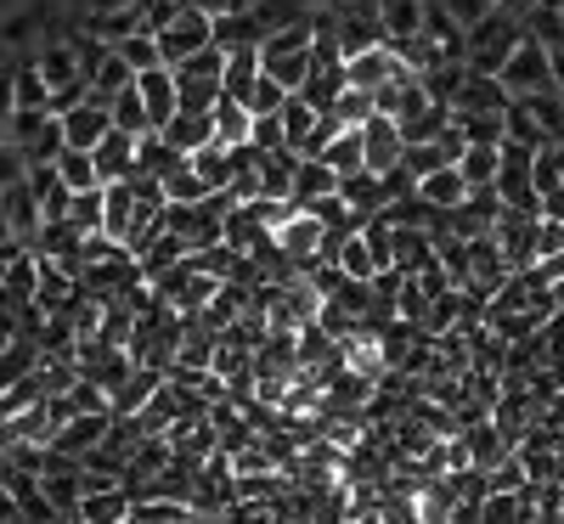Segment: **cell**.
I'll list each match as a JSON object with an SVG mask.
<instances>
[{"label":"cell","mask_w":564,"mask_h":524,"mask_svg":"<svg viewBox=\"0 0 564 524\" xmlns=\"http://www.w3.org/2000/svg\"><path fill=\"white\" fill-rule=\"evenodd\" d=\"M249 141L260 153H271V148H289V141H282V124H276V113H254V130H249Z\"/></svg>","instance_id":"44"},{"label":"cell","mask_w":564,"mask_h":524,"mask_svg":"<svg viewBox=\"0 0 564 524\" xmlns=\"http://www.w3.org/2000/svg\"><path fill=\"white\" fill-rule=\"evenodd\" d=\"M159 135L170 141V148H181V153H198L204 141H215V113H193V108H175L164 124H159Z\"/></svg>","instance_id":"12"},{"label":"cell","mask_w":564,"mask_h":524,"mask_svg":"<svg viewBox=\"0 0 564 524\" xmlns=\"http://www.w3.org/2000/svg\"><path fill=\"white\" fill-rule=\"evenodd\" d=\"M334 193H339L356 215H379V209H384V181H379V170H350V175H339Z\"/></svg>","instance_id":"18"},{"label":"cell","mask_w":564,"mask_h":524,"mask_svg":"<svg viewBox=\"0 0 564 524\" xmlns=\"http://www.w3.org/2000/svg\"><path fill=\"white\" fill-rule=\"evenodd\" d=\"M135 90H141V102H148L153 113V130L175 113V74L159 63V68H135Z\"/></svg>","instance_id":"17"},{"label":"cell","mask_w":564,"mask_h":524,"mask_svg":"<svg viewBox=\"0 0 564 524\" xmlns=\"http://www.w3.org/2000/svg\"><path fill=\"white\" fill-rule=\"evenodd\" d=\"M276 124H282V141L300 153L305 135H311V124H316V108L300 97V90H289V97H282V108H276Z\"/></svg>","instance_id":"31"},{"label":"cell","mask_w":564,"mask_h":524,"mask_svg":"<svg viewBox=\"0 0 564 524\" xmlns=\"http://www.w3.org/2000/svg\"><path fill=\"white\" fill-rule=\"evenodd\" d=\"M159 378H164L159 367H130V378H124V384H119V390L108 395V412H119V417H124V412H141V406L153 401Z\"/></svg>","instance_id":"21"},{"label":"cell","mask_w":564,"mask_h":524,"mask_svg":"<svg viewBox=\"0 0 564 524\" xmlns=\"http://www.w3.org/2000/svg\"><path fill=\"white\" fill-rule=\"evenodd\" d=\"M327 170L334 175H350V170H367V148H361V124H345L334 141H327V148L316 153Z\"/></svg>","instance_id":"23"},{"label":"cell","mask_w":564,"mask_h":524,"mask_svg":"<svg viewBox=\"0 0 564 524\" xmlns=\"http://www.w3.org/2000/svg\"><path fill=\"white\" fill-rule=\"evenodd\" d=\"M181 164H186V153H181V148H170V141H164L159 130L135 135V170H141V175H159V181H164V175H170V170H181Z\"/></svg>","instance_id":"20"},{"label":"cell","mask_w":564,"mask_h":524,"mask_svg":"<svg viewBox=\"0 0 564 524\" xmlns=\"http://www.w3.org/2000/svg\"><path fill=\"white\" fill-rule=\"evenodd\" d=\"M334 260H339V271H345V276H361V282H372V276H379V254H372V243L361 237V226L339 237Z\"/></svg>","instance_id":"27"},{"label":"cell","mask_w":564,"mask_h":524,"mask_svg":"<svg viewBox=\"0 0 564 524\" xmlns=\"http://www.w3.org/2000/svg\"><path fill=\"white\" fill-rule=\"evenodd\" d=\"M124 7H135V0H90V18H102V12H124Z\"/></svg>","instance_id":"49"},{"label":"cell","mask_w":564,"mask_h":524,"mask_svg":"<svg viewBox=\"0 0 564 524\" xmlns=\"http://www.w3.org/2000/svg\"><path fill=\"white\" fill-rule=\"evenodd\" d=\"M186 7H198L204 18H220V12H231V7H238V0H186Z\"/></svg>","instance_id":"48"},{"label":"cell","mask_w":564,"mask_h":524,"mask_svg":"<svg viewBox=\"0 0 564 524\" xmlns=\"http://www.w3.org/2000/svg\"><path fill=\"white\" fill-rule=\"evenodd\" d=\"M153 40H159V57H164V68H175L181 57L204 52V45L215 40V18H204L198 7H181V12H175V18H170V23L153 34Z\"/></svg>","instance_id":"3"},{"label":"cell","mask_w":564,"mask_h":524,"mask_svg":"<svg viewBox=\"0 0 564 524\" xmlns=\"http://www.w3.org/2000/svg\"><path fill=\"white\" fill-rule=\"evenodd\" d=\"M108 423H113V412H74L68 423H57L52 451H63V457H85V451H97V446L108 440Z\"/></svg>","instance_id":"7"},{"label":"cell","mask_w":564,"mask_h":524,"mask_svg":"<svg viewBox=\"0 0 564 524\" xmlns=\"http://www.w3.org/2000/svg\"><path fill=\"white\" fill-rule=\"evenodd\" d=\"M40 18H45V7H29V12H12L7 23H0V40H7V45H12V52H18V45H29V40H34V29H40Z\"/></svg>","instance_id":"39"},{"label":"cell","mask_w":564,"mask_h":524,"mask_svg":"<svg viewBox=\"0 0 564 524\" xmlns=\"http://www.w3.org/2000/svg\"><path fill=\"white\" fill-rule=\"evenodd\" d=\"M124 513H130V491L124 485H90L79 496L74 524H124Z\"/></svg>","instance_id":"15"},{"label":"cell","mask_w":564,"mask_h":524,"mask_svg":"<svg viewBox=\"0 0 564 524\" xmlns=\"http://www.w3.org/2000/svg\"><path fill=\"white\" fill-rule=\"evenodd\" d=\"M520 29H525L536 45L558 52V45H564V18H558V0H531V7H525V18H520Z\"/></svg>","instance_id":"25"},{"label":"cell","mask_w":564,"mask_h":524,"mask_svg":"<svg viewBox=\"0 0 564 524\" xmlns=\"http://www.w3.org/2000/svg\"><path fill=\"white\" fill-rule=\"evenodd\" d=\"M334 113H339V124H361V119L372 113V90H361V85H345L339 97H334Z\"/></svg>","instance_id":"38"},{"label":"cell","mask_w":564,"mask_h":524,"mask_svg":"<svg viewBox=\"0 0 564 524\" xmlns=\"http://www.w3.org/2000/svg\"><path fill=\"white\" fill-rule=\"evenodd\" d=\"M271 237H276V249L289 254L294 265H311V260H316V254L327 249V231H322V220H316L311 209H294V215L282 220V226H276Z\"/></svg>","instance_id":"5"},{"label":"cell","mask_w":564,"mask_h":524,"mask_svg":"<svg viewBox=\"0 0 564 524\" xmlns=\"http://www.w3.org/2000/svg\"><path fill=\"white\" fill-rule=\"evenodd\" d=\"M215 45H220V52H238V45H260V23H254V12H249V7L220 12V18H215Z\"/></svg>","instance_id":"29"},{"label":"cell","mask_w":564,"mask_h":524,"mask_svg":"<svg viewBox=\"0 0 564 524\" xmlns=\"http://www.w3.org/2000/svg\"><path fill=\"white\" fill-rule=\"evenodd\" d=\"M45 119H52V108H18V113L7 119V141H12V148H29Z\"/></svg>","instance_id":"37"},{"label":"cell","mask_w":564,"mask_h":524,"mask_svg":"<svg viewBox=\"0 0 564 524\" xmlns=\"http://www.w3.org/2000/svg\"><path fill=\"white\" fill-rule=\"evenodd\" d=\"M18 113V85H12V68H0V124Z\"/></svg>","instance_id":"47"},{"label":"cell","mask_w":564,"mask_h":524,"mask_svg":"<svg viewBox=\"0 0 564 524\" xmlns=\"http://www.w3.org/2000/svg\"><path fill=\"white\" fill-rule=\"evenodd\" d=\"M40 339H34V332H18V339L7 345V350H0V395H7L12 384H18V378H29L34 367H40Z\"/></svg>","instance_id":"19"},{"label":"cell","mask_w":564,"mask_h":524,"mask_svg":"<svg viewBox=\"0 0 564 524\" xmlns=\"http://www.w3.org/2000/svg\"><path fill=\"white\" fill-rule=\"evenodd\" d=\"M305 68H311V12L289 29H271L260 40V74H271L282 90H300L305 85Z\"/></svg>","instance_id":"1"},{"label":"cell","mask_w":564,"mask_h":524,"mask_svg":"<svg viewBox=\"0 0 564 524\" xmlns=\"http://www.w3.org/2000/svg\"><path fill=\"white\" fill-rule=\"evenodd\" d=\"M130 215H135L130 181H102V231L124 243V237H130Z\"/></svg>","instance_id":"24"},{"label":"cell","mask_w":564,"mask_h":524,"mask_svg":"<svg viewBox=\"0 0 564 524\" xmlns=\"http://www.w3.org/2000/svg\"><path fill=\"white\" fill-rule=\"evenodd\" d=\"M513 97L502 90L497 74H475V68H463V85H457V97H452V113H502Z\"/></svg>","instance_id":"8"},{"label":"cell","mask_w":564,"mask_h":524,"mask_svg":"<svg viewBox=\"0 0 564 524\" xmlns=\"http://www.w3.org/2000/svg\"><path fill=\"white\" fill-rule=\"evenodd\" d=\"M282 97H289V90H282L271 74H260V79H254V90H249V113H276V108H282Z\"/></svg>","instance_id":"42"},{"label":"cell","mask_w":564,"mask_h":524,"mask_svg":"<svg viewBox=\"0 0 564 524\" xmlns=\"http://www.w3.org/2000/svg\"><path fill=\"white\" fill-rule=\"evenodd\" d=\"M90 159H97V175L102 181H124V175H135V135L130 130H108L97 148H90Z\"/></svg>","instance_id":"13"},{"label":"cell","mask_w":564,"mask_h":524,"mask_svg":"<svg viewBox=\"0 0 564 524\" xmlns=\"http://www.w3.org/2000/svg\"><path fill=\"white\" fill-rule=\"evenodd\" d=\"M108 113H113V124H119V130H130V135H148V130H153V113H148V102H141L135 79L108 97Z\"/></svg>","instance_id":"30"},{"label":"cell","mask_w":564,"mask_h":524,"mask_svg":"<svg viewBox=\"0 0 564 524\" xmlns=\"http://www.w3.org/2000/svg\"><path fill=\"white\" fill-rule=\"evenodd\" d=\"M12 85H18V108H45L52 102V90H45V79H40V68L29 57L12 68Z\"/></svg>","instance_id":"35"},{"label":"cell","mask_w":564,"mask_h":524,"mask_svg":"<svg viewBox=\"0 0 564 524\" xmlns=\"http://www.w3.org/2000/svg\"><path fill=\"white\" fill-rule=\"evenodd\" d=\"M57 119H63V148H97V141L113 130L108 102H102V97H90V90H85L74 108H63Z\"/></svg>","instance_id":"4"},{"label":"cell","mask_w":564,"mask_h":524,"mask_svg":"<svg viewBox=\"0 0 564 524\" xmlns=\"http://www.w3.org/2000/svg\"><path fill=\"white\" fill-rule=\"evenodd\" d=\"M260 79V45H238V52H226V68H220V97L243 102L249 108V90Z\"/></svg>","instance_id":"14"},{"label":"cell","mask_w":564,"mask_h":524,"mask_svg":"<svg viewBox=\"0 0 564 524\" xmlns=\"http://www.w3.org/2000/svg\"><path fill=\"white\" fill-rule=\"evenodd\" d=\"M23 164H29L23 148H12V141H7V148H0V186H12V181L23 175Z\"/></svg>","instance_id":"45"},{"label":"cell","mask_w":564,"mask_h":524,"mask_svg":"<svg viewBox=\"0 0 564 524\" xmlns=\"http://www.w3.org/2000/svg\"><path fill=\"white\" fill-rule=\"evenodd\" d=\"M435 7H441L452 23H463V29H468V23H480V18L491 12V0H435Z\"/></svg>","instance_id":"43"},{"label":"cell","mask_w":564,"mask_h":524,"mask_svg":"<svg viewBox=\"0 0 564 524\" xmlns=\"http://www.w3.org/2000/svg\"><path fill=\"white\" fill-rule=\"evenodd\" d=\"M417 198L430 204V209H457V204L468 198V181H463L457 164H441V170H430V175H417Z\"/></svg>","instance_id":"16"},{"label":"cell","mask_w":564,"mask_h":524,"mask_svg":"<svg viewBox=\"0 0 564 524\" xmlns=\"http://www.w3.org/2000/svg\"><path fill=\"white\" fill-rule=\"evenodd\" d=\"M68 220L79 231H102V186H85V193L68 198Z\"/></svg>","instance_id":"36"},{"label":"cell","mask_w":564,"mask_h":524,"mask_svg":"<svg viewBox=\"0 0 564 524\" xmlns=\"http://www.w3.org/2000/svg\"><path fill=\"white\" fill-rule=\"evenodd\" d=\"M334 186H339V175L327 170L322 159H311V153L294 159V186H289L294 204H311V198H322V193H334Z\"/></svg>","instance_id":"22"},{"label":"cell","mask_w":564,"mask_h":524,"mask_svg":"<svg viewBox=\"0 0 564 524\" xmlns=\"http://www.w3.org/2000/svg\"><path fill=\"white\" fill-rule=\"evenodd\" d=\"M311 7H334V12H339V0H311Z\"/></svg>","instance_id":"52"},{"label":"cell","mask_w":564,"mask_h":524,"mask_svg":"<svg viewBox=\"0 0 564 524\" xmlns=\"http://www.w3.org/2000/svg\"><path fill=\"white\" fill-rule=\"evenodd\" d=\"M497 79H502L508 97H531V90H547V85H553V52H547V45H536L531 34H520V40H513V52L502 57Z\"/></svg>","instance_id":"2"},{"label":"cell","mask_w":564,"mask_h":524,"mask_svg":"<svg viewBox=\"0 0 564 524\" xmlns=\"http://www.w3.org/2000/svg\"><path fill=\"white\" fill-rule=\"evenodd\" d=\"M0 485L12 491V502H18L23 518H34V524L57 518V507L45 502V491H40V473H29V468H18V462H0Z\"/></svg>","instance_id":"9"},{"label":"cell","mask_w":564,"mask_h":524,"mask_svg":"<svg viewBox=\"0 0 564 524\" xmlns=\"http://www.w3.org/2000/svg\"><path fill=\"white\" fill-rule=\"evenodd\" d=\"M423 18H430V0H379V29L390 45H406L423 34Z\"/></svg>","instance_id":"11"},{"label":"cell","mask_w":564,"mask_h":524,"mask_svg":"<svg viewBox=\"0 0 564 524\" xmlns=\"http://www.w3.org/2000/svg\"><path fill=\"white\" fill-rule=\"evenodd\" d=\"M209 113H215V141H220V148H243L249 130H254V113L243 102H231V97H220Z\"/></svg>","instance_id":"28"},{"label":"cell","mask_w":564,"mask_h":524,"mask_svg":"<svg viewBox=\"0 0 564 524\" xmlns=\"http://www.w3.org/2000/svg\"><path fill=\"white\" fill-rule=\"evenodd\" d=\"M553 85L564 90V45H558V52H553Z\"/></svg>","instance_id":"51"},{"label":"cell","mask_w":564,"mask_h":524,"mask_svg":"<svg viewBox=\"0 0 564 524\" xmlns=\"http://www.w3.org/2000/svg\"><path fill=\"white\" fill-rule=\"evenodd\" d=\"M57 153H63V119L52 113V119L40 124V135L23 148V159H57Z\"/></svg>","instance_id":"40"},{"label":"cell","mask_w":564,"mask_h":524,"mask_svg":"<svg viewBox=\"0 0 564 524\" xmlns=\"http://www.w3.org/2000/svg\"><path fill=\"white\" fill-rule=\"evenodd\" d=\"M361 148H367V170H390V164H401V124H395V113H379L372 108L367 119H361Z\"/></svg>","instance_id":"6"},{"label":"cell","mask_w":564,"mask_h":524,"mask_svg":"<svg viewBox=\"0 0 564 524\" xmlns=\"http://www.w3.org/2000/svg\"><path fill=\"white\" fill-rule=\"evenodd\" d=\"M520 102L531 108V119L542 124V135H547V141H564V90H558V85L531 90V97H520Z\"/></svg>","instance_id":"32"},{"label":"cell","mask_w":564,"mask_h":524,"mask_svg":"<svg viewBox=\"0 0 564 524\" xmlns=\"http://www.w3.org/2000/svg\"><path fill=\"white\" fill-rule=\"evenodd\" d=\"M491 7H497V12H513V18H525L531 0H491Z\"/></svg>","instance_id":"50"},{"label":"cell","mask_w":564,"mask_h":524,"mask_svg":"<svg viewBox=\"0 0 564 524\" xmlns=\"http://www.w3.org/2000/svg\"><path fill=\"white\" fill-rule=\"evenodd\" d=\"M57 175L74 186V193H85V186H102V175H97V159H90V148H63V153H57Z\"/></svg>","instance_id":"33"},{"label":"cell","mask_w":564,"mask_h":524,"mask_svg":"<svg viewBox=\"0 0 564 524\" xmlns=\"http://www.w3.org/2000/svg\"><path fill=\"white\" fill-rule=\"evenodd\" d=\"M113 52H119V57L130 63V74H135V68H159V63H164V57H159V40H153L148 29H135V34H124V40L113 45Z\"/></svg>","instance_id":"34"},{"label":"cell","mask_w":564,"mask_h":524,"mask_svg":"<svg viewBox=\"0 0 564 524\" xmlns=\"http://www.w3.org/2000/svg\"><path fill=\"white\" fill-rule=\"evenodd\" d=\"M497 164H502V141H468L463 159H457V170H463L468 186H491L497 181Z\"/></svg>","instance_id":"26"},{"label":"cell","mask_w":564,"mask_h":524,"mask_svg":"<svg viewBox=\"0 0 564 524\" xmlns=\"http://www.w3.org/2000/svg\"><path fill=\"white\" fill-rule=\"evenodd\" d=\"M536 204H542V215H547V220H564V181L542 186V193H536Z\"/></svg>","instance_id":"46"},{"label":"cell","mask_w":564,"mask_h":524,"mask_svg":"<svg viewBox=\"0 0 564 524\" xmlns=\"http://www.w3.org/2000/svg\"><path fill=\"white\" fill-rule=\"evenodd\" d=\"M0 209H7V226L18 243H29V237L40 231V198H34V186L18 175L12 186H0Z\"/></svg>","instance_id":"10"},{"label":"cell","mask_w":564,"mask_h":524,"mask_svg":"<svg viewBox=\"0 0 564 524\" xmlns=\"http://www.w3.org/2000/svg\"><path fill=\"white\" fill-rule=\"evenodd\" d=\"M468 141H502V113H452Z\"/></svg>","instance_id":"41"}]
</instances>
